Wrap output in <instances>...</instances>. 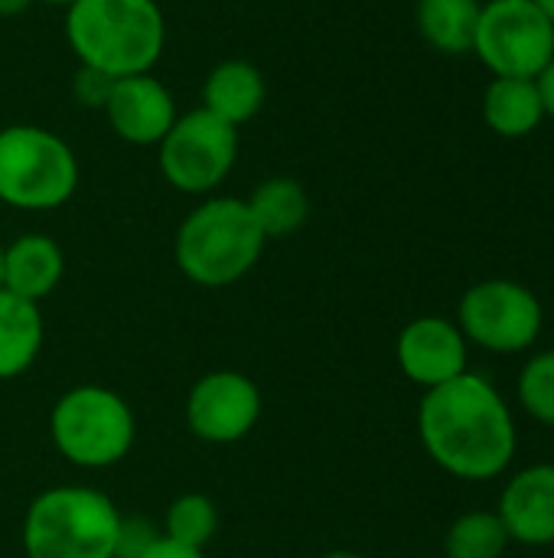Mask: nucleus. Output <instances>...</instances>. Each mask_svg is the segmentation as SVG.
Masks as SVG:
<instances>
[{
    "label": "nucleus",
    "instance_id": "f257e3e1",
    "mask_svg": "<svg viewBox=\"0 0 554 558\" xmlns=\"http://www.w3.org/2000/svg\"><path fill=\"white\" fill-rule=\"evenodd\" d=\"M418 435L428 458L460 481H493L516 458V422L500 389L464 373L428 389L418 409Z\"/></svg>",
    "mask_w": 554,
    "mask_h": 558
},
{
    "label": "nucleus",
    "instance_id": "f03ea898",
    "mask_svg": "<svg viewBox=\"0 0 554 558\" xmlns=\"http://www.w3.org/2000/svg\"><path fill=\"white\" fill-rule=\"evenodd\" d=\"M65 39L78 65L127 78L160 62L167 20L157 0H78L65 10Z\"/></svg>",
    "mask_w": 554,
    "mask_h": 558
},
{
    "label": "nucleus",
    "instance_id": "7ed1b4c3",
    "mask_svg": "<svg viewBox=\"0 0 554 558\" xmlns=\"http://www.w3.org/2000/svg\"><path fill=\"white\" fill-rule=\"evenodd\" d=\"M268 239L245 199L212 196L199 203L176 229L173 258L183 278L199 288H229L261 258Z\"/></svg>",
    "mask_w": 554,
    "mask_h": 558
},
{
    "label": "nucleus",
    "instance_id": "20e7f679",
    "mask_svg": "<svg viewBox=\"0 0 554 558\" xmlns=\"http://www.w3.org/2000/svg\"><path fill=\"white\" fill-rule=\"evenodd\" d=\"M121 513L95 487H49L23 517L26 558H114Z\"/></svg>",
    "mask_w": 554,
    "mask_h": 558
},
{
    "label": "nucleus",
    "instance_id": "39448f33",
    "mask_svg": "<svg viewBox=\"0 0 554 558\" xmlns=\"http://www.w3.org/2000/svg\"><path fill=\"white\" fill-rule=\"evenodd\" d=\"M49 435L56 451L85 471H104L121 464L137 438L131 405L104 386H75L59 396L49 415Z\"/></svg>",
    "mask_w": 554,
    "mask_h": 558
},
{
    "label": "nucleus",
    "instance_id": "423d86ee",
    "mask_svg": "<svg viewBox=\"0 0 554 558\" xmlns=\"http://www.w3.org/2000/svg\"><path fill=\"white\" fill-rule=\"evenodd\" d=\"M78 190V160L72 147L36 124L0 131V199L13 209L46 213L65 206Z\"/></svg>",
    "mask_w": 554,
    "mask_h": 558
},
{
    "label": "nucleus",
    "instance_id": "0eeeda50",
    "mask_svg": "<svg viewBox=\"0 0 554 558\" xmlns=\"http://www.w3.org/2000/svg\"><path fill=\"white\" fill-rule=\"evenodd\" d=\"M473 52L496 78H539L554 59L552 20L532 0H490Z\"/></svg>",
    "mask_w": 554,
    "mask_h": 558
},
{
    "label": "nucleus",
    "instance_id": "6e6552de",
    "mask_svg": "<svg viewBox=\"0 0 554 558\" xmlns=\"http://www.w3.org/2000/svg\"><path fill=\"white\" fill-rule=\"evenodd\" d=\"M160 147V173L180 193H212L235 167L238 128L196 108L173 121Z\"/></svg>",
    "mask_w": 554,
    "mask_h": 558
},
{
    "label": "nucleus",
    "instance_id": "1a4fd4ad",
    "mask_svg": "<svg viewBox=\"0 0 554 558\" xmlns=\"http://www.w3.org/2000/svg\"><path fill=\"white\" fill-rule=\"evenodd\" d=\"M542 304L539 298L506 278L473 284L457 307V327L467 343H477L490 353H522L542 333Z\"/></svg>",
    "mask_w": 554,
    "mask_h": 558
},
{
    "label": "nucleus",
    "instance_id": "9d476101",
    "mask_svg": "<svg viewBox=\"0 0 554 558\" xmlns=\"http://www.w3.org/2000/svg\"><path fill=\"white\" fill-rule=\"evenodd\" d=\"M261 389L238 369H216L193 383L186 396V425L206 445H235L261 418Z\"/></svg>",
    "mask_w": 554,
    "mask_h": 558
},
{
    "label": "nucleus",
    "instance_id": "9b49d317",
    "mask_svg": "<svg viewBox=\"0 0 554 558\" xmlns=\"http://www.w3.org/2000/svg\"><path fill=\"white\" fill-rule=\"evenodd\" d=\"M395 356L402 373L428 392L467 373V337L444 317H418L398 333Z\"/></svg>",
    "mask_w": 554,
    "mask_h": 558
},
{
    "label": "nucleus",
    "instance_id": "f8f14e48",
    "mask_svg": "<svg viewBox=\"0 0 554 558\" xmlns=\"http://www.w3.org/2000/svg\"><path fill=\"white\" fill-rule=\"evenodd\" d=\"M104 114H108L111 131L121 141L137 144V147L160 144L167 131L173 128V121L180 118L170 88L150 72L114 78L108 101H104Z\"/></svg>",
    "mask_w": 554,
    "mask_h": 558
},
{
    "label": "nucleus",
    "instance_id": "ddd939ff",
    "mask_svg": "<svg viewBox=\"0 0 554 558\" xmlns=\"http://www.w3.org/2000/svg\"><path fill=\"white\" fill-rule=\"evenodd\" d=\"M496 517L513 543L554 546V464H532L519 471L503 487Z\"/></svg>",
    "mask_w": 554,
    "mask_h": 558
},
{
    "label": "nucleus",
    "instance_id": "4468645a",
    "mask_svg": "<svg viewBox=\"0 0 554 558\" xmlns=\"http://www.w3.org/2000/svg\"><path fill=\"white\" fill-rule=\"evenodd\" d=\"M65 271V258L56 239L29 232L13 239L10 245H3V281L0 288L39 304L42 298H49Z\"/></svg>",
    "mask_w": 554,
    "mask_h": 558
},
{
    "label": "nucleus",
    "instance_id": "2eb2a0df",
    "mask_svg": "<svg viewBox=\"0 0 554 558\" xmlns=\"http://www.w3.org/2000/svg\"><path fill=\"white\" fill-rule=\"evenodd\" d=\"M264 95H268V85H264L261 69L245 59L219 62L202 82V108L229 121L232 128L251 121L264 108Z\"/></svg>",
    "mask_w": 554,
    "mask_h": 558
},
{
    "label": "nucleus",
    "instance_id": "dca6fc26",
    "mask_svg": "<svg viewBox=\"0 0 554 558\" xmlns=\"http://www.w3.org/2000/svg\"><path fill=\"white\" fill-rule=\"evenodd\" d=\"M42 314L39 304L23 301L0 288V379L23 376L42 350Z\"/></svg>",
    "mask_w": 554,
    "mask_h": 558
},
{
    "label": "nucleus",
    "instance_id": "f3484780",
    "mask_svg": "<svg viewBox=\"0 0 554 558\" xmlns=\"http://www.w3.org/2000/svg\"><path fill=\"white\" fill-rule=\"evenodd\" d=\"M264 239H287L304 229L310 216V196L300 180L294 177H271L255 186L245 199Z\"/></svg>",
    "mask_w": 554,
    "mask_h": 558
},
{
    "label": "nucleus",
    "instance_id": "a211bd4d",
    "mask_svg": "<svg viewBox=\"0 0 554 558\" xmlns=\"http://www.w3.org/2000/svg\"><path fill=\"white\" fill-rule=\"evenodd\" d=\"M487 124L503 137H526L545 118L535 78H493L483 98Z\"/></svg>",
    "mask_w": 554,
    "mask_h": 558
},
{
    "label": "nucleus",
    "instance_id": "6ab92c4d",
    "mask_svg": "<svg viewBox=\"0 0 554 558\" xmlns=\"http://www.w3.org/2000/svg\"><path fill=\"white\" fill-rule=\"evenodd\" d=\"M480 10V0H418L421 36L447 56L473 52Z\"/></svg>",
    "mask_w": 554,
    "mask_h": 558
},
{
    "label": "nucleus",
    "instance_id": "aec40b11",
    "mask_svg": "<svg viewBox=\"0 0 554 558\" xmlns=\"http://www.w3.org/2000/svg\"><path fill=\"white\" fill-rule=\"evenodd\" d=\"M509 533L496 513L473 510L451 523L444 536L447 558H503L509 549Z\"/></svg>",
    "mask_w": 554,
    "mask_h": 558
},
{
    "label": "nucleus",
    "instance_id": "412c9836",
    "mask_svg": "<svg viewBox=\"0 0 554 558\" xmlns=\"http://www.w3.org/2000/svg\"><path fill=\"white\" fill-rule=\"evenodd\" d=\"M219 533V510L212 504V497L206 494H180L163 517V536L189 546V549H202L216 539Z\"/></svg>",
    "mask_w": 554,
    "mask_h": 558
},
{
    "label": "nucleus",
    "instance_id": "4be33fe9",
    "mask_svg": "<svg viewBox=\"0 0 554 558\" xmlns=\"http://www.w3.org/2000/svg\"><path fill=\"white\" fill-rule=\"evenodd\" d=\"M519 402L535 422L554 428V350L535 353L522 366V373H519Z\"/></svg>",
    "mask_w": 554,
    "mask_h": 558
},
{
    "label": "nucleus",
    "instance_id": "5701e85b",
    "mask_svg": "<svg viewBox=\"0 0 554 558\" xmlns=\"http://www.w3.org/2000/svg\"><path fill=\"white\" fill-rule=\"evenodd\" d=\"M163 533L147 517H121L118 539H114V558H140Z\"/></svg>",
    "mask_w": 554,
    "mask_h": 558
},
{
    "label": "nucleus",
    "instance_id": "b1692460",
    "mask_svg": "<svg viewBox=\"0 0 554 558\" xmlns=\"http://www.w3.org/2000/svg\"><path fill=\"white\" fill-rule=\"evenodd\" d=\"M111 82L114 78H108V75H101V72H95V69H85V65H78V72H75V98L82 101V105H88V108H104V101H108V92H111Z\"/></svg>",
    "mask_w": 554,
    "mask_h": 558
},
{
    "label": "nucleus",
    "instance_id": "393cba45",
    "mask_svg": "<svg viewBox=\"0 0 554 558\" xmlns=\"http://www.w3.org/2000/svg\"><path fill=\"white\" fill-rule=\"evenodd\" d=\"M140 558H206L202 549H189V546H180V543H173V539H167V536H160L147 553Z\"/></svg>",
    "mask_w": 554,
    "mask_h": 558
},
{
    "label": "nucleus",
    "instance_id": "a878e982",
    "mask_svg": "<svg viewBox=\"0 0 554 558\" xmlns=\"http://www.w3.org/2000/svg\"><path fill=\"white\" fill-rule=\"evenodd\" d=\"M535 85H539V95H542V108H545V114H552L554 118V59L539 72V78H535Z\"/></svg>",
    "mask_w": 554,
    "mask_h": 558
},
{
    "label": "nucleus",
    "instance_id": "bb28decb",
    "mask_svg": "<svg viewBox=\"0 0 554 558\" xmlns=\"http://www.w3.org/2000/svg\"><path fill=\"white\" fill-rule=\"evenodd\" d=\"M29 3L36 0H0V16H20L23 10H29Z\"/></svg>",
    "mask_w": 554,
    "mask_h": 558
},
{
    "label": "nucleus",
    "instance_id": "cd10ccee",
    "mask_svg": "<svg viewBox=\"0 0 554 558\" xmlns=\"http://www.w3.org/2000/svg\"><path fill=\"white\" fill-rule=\"evenodd\" d=\"M532 3H535V7L552 20V26H554V0H532Z\"/></svg>",
    "mask_w": 554,
    "mask_h": 558
},
{
    "label": "nucleus",
    "instance_id": "c85d7f7f",
    "mask_svg": "<svg viewBox=\"0 0 554 558\" xmlns=\"http://www.w3.org/2000/svg\"><path fill=\"white\" fill-rule=\"evenodd\" d=\"M320 558H362L359 553H346V549H336V553H327V556Z\"/></svg>",
    "mask_w": 554,
    "mask_h": 558
},
{
    "label": "nucleus",
    "instance_id": "c756f323",
    "mask_svg": "<svg viewBox=\"0 0 554 558\" xmlns=\"http://www.w3.org/2000/svg\"><path fill=\"white\" fill-rule=\"evenodd\" d=\"M42 3H49V7H65V10H69V7L78 3V0H42Z\"/></svg>",
    "mask_w": 554,
    "mask_h": 558
},
{
    "label": "nucleus",
    "instance_id": "7c9ffc66",
    "mask_svg": "<svg viewBox=\"0 0 554 558\" xmlns=\"http://www.w3.org/2000/svg\"><path fill=\"white\" fill-rule=\"evenodd\" d=\"M0 281H3V245H0Z\"/></svg>",
    "mask_w": 554,
    "mask_h": 558
}]
</instances>
